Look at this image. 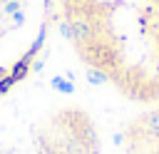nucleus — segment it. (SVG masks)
I'll list each match as a JSON object with an SVG mask.
<instances>
[{
  "label": "nucleus",
  "mask_w": 159,
  "mask_h": 154,
  "mask_svg": "<svg viewBox=\"0 0 159 154\" xmlns=\"http://www.w3.org/2000/svg\"><path fill=\"white\" fill-rule=\"evenodd\" d=\"M37 62L114 107H157L159 0H47Z\"/></svg>",
  "instance_id": "1"
},
{
  "label": "nucleus",
  "mask_w": 159,
  "mask_h": 154,
  "mask_svg": "<svg viewBox=\"0 0 159 154\" xmlns=\"http://www.w3.org/2000/svg\"><path fill=\"white\" fill-rule=\"evenodd\" d=\"M109 154H159V104L114 109Z\"/></svg>",
  "instance_id": "4"
},
{
  "label": "nucleus",
  "mask_w": 159,
  "mask_h": 154,
  "mask_svg": "<svg viewBox=\"0 0 159 154\" xmlns=\"http://www.w3.org/2000/svg\"><path fill=\"white\" fill-rule=\"evenodd\" d=\"M114 109L35 60L0 92V154H109Z\"/></svg>",
  "instance_id": "2"
},
{
  "label": "nucleus",
  "mask_w": 159,
  "mask_h": 154,
  "mask_svg": "<svg viewBox=\"0 0 159 154\" xmlns=\"http://www.w3.org/2000/svg\"><path fill=\"white\" fill-rule=\"evenodd\" d=\"M47 0H0V92L37 60L45 40Z\"/></svg>",
  "instance_id": "3"
}]
</instances>
